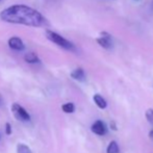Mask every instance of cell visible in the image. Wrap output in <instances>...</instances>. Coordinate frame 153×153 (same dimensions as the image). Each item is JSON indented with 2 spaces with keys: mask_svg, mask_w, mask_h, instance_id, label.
Returning a JSON list of instances; mask_svg holds the SVG:
<instances>
[{
  "mask_svg": "<svg viewBox=\"0 0 153 153\" xmlns=\"http://www.w3.org/2000/svg\"><path fill=\"white\" fill-rule=\"evenodd\" d=\"M0 19L10 24L30 27H43L48 24V21L39 10L26 4H14L4 8L0 13Z\"/></svg>",
  "mask_w": 153,
  "mask_h": 153,
  "instance_id": "cell-1",
  "label": "cell"
},
{
  "mask_svg": "<svg viewBox=\"0 0 153 153\" xmlns=\"http://www.w3.org/2000/svg\"><path fill=\"white\" fill-rule=\"evenodd\" d=\"M46 38L48 39L50 42H52L53 44L57 45L61 48L65 49V50H69V51H74L75 50V46L72 42H70L69 40H67L66 38H64L62 36H61L59 33L52 30H47L46 31Z\"/></svg>",
  "mask_w": 153,
  "mask_h": 153,
  "instance_id": "cell-2",
  "label": "cell"
},
{
  "mask_svg": "<svg viewBox=\"0 0 153 153\" xmlns=\"http://www.w3.org/2000/svg\"><path fill=\"white\" fill-rule=\"evenodd\" d=\"M12 113L18 121L28 122L30 120V116L27 113V111L23 106H21L20 104H18V103L12 104Z\"/></svg>",
  "mask_w": 153,
  "mask_h": 153,
  "instance_id": "cell-3",
  "label": "cell"
},
{
  "mask_svg": "<svg viewBox=\"0 0 153 153\" xmlns=\"http://www.w3.org/2000/svg\"><path fill=\"white\" fill-rule=\"evenodd\" d=\"M97 43L104 49H111L113 48V38L106 31H102L100 36L96 39Z\"/></svg>",
  "mask_w": 153,
  "mask_h": 153,
  "instance_id": "cell-4",
  "label": "cell"
},
{
  "mask_svg": "<svg viewBox=\"0 0 153 153\" xmlns=\"http://www.w3.org/2000/svg\"><path fill=\"white\" fill-rule=\"evenodd\" d=\"M7 45L10 49L15 51H23L25 49V44L22 39L19 36H10L7 41Z\"/></svg>",
  "mask_w": 153,
  "mask_h": 153,
  "instance_id": "cell-5",
  "label": "cell"
},
{
  "mask_svg": "<svg viewBox=\"0 0 153 153\" xmlns=\"http://www.w3.org/2000/svg\"><path fill=\"white\" fill-rule=\"evenodd\" d=\"M92 131L95 133V134L97 135H104L105 133H106V126H105L104 122L100 121V120H98V121H96L94 123V124L92 125L91 127Z\"/></svg>",
  "mask_w": 153,
  "mask_h": 153,
  "instance_id": "cell-6",
  "label": "cell"
},
{
  "mask_svg": "<svg viewBox=\"0 0 153 153\" xmlns=\"http://www.w3.org/2000/svg\"><path fill=\"white\" fill-rule=\"evenodd\" d=\"M71 77L75 80L83 82L85 80V73L82 68H76L71 72Z\"/></svg>",
  "mask_w": 153,
  "mask_h": 153,
  "instance_id": "cell-7",
  "label": "cell"
},
{
  "mask_svg": "<svg viewBox=\"0 0 153 153\" xmlns=\"http://www.w3.org/2000/svg\"><path fill=\"white\" fill-rule=\"evenodd\" d=\"M24 61L27 62V64L30 65H34V64H40L41 59L40 57L38 56V54L34 52H28L24 55Z\"/></svg>",
  "mask_w": 153,
  "mask_h": 153,
  "instance_id": "cell-8",
  "label": "cell"
},
{
  "mask_svg": "<svg viewBox=\"0 0 153 153\" xmlns=\"http://www.w3.org/2000/svg\"><path fill=\"white\" fill-rule=\"evenodd\" d=\"M93 99H94V102L96 103V105L99 107V108H101V109L106 108L107 103H106V101H105V99L103 98V97L101 96V95H99V94L94 95Z\"/></svg>",
  "mask_w": 153,
  "mask_h": 153,
  "instance_id": "cell-9",
  "label": "cell"
},
{
  "mask_svg": "<svg viewBox=\"0 0 153 153\" xmlns=\"http://www.w3.org/2000/svg\"><path fill=\"white\" fill-rule=\"evenodd\" d=\"M119 146L116 141H111L106 148V153H119Z\"/></svg>",
  "mask_w": 153,
  "mask_h": 153,
  "instance_id": "cell-10",
  "label": "cell"
},
{
  "mask_svg": "<svg viewBox=\"0 0 153 153\" xmlns=\"http://www.w3.org/2000/svg\"><path fill=\"white\" fill-rule=\"evenodd\" d=\"M62 111L66 114H72L75 111V105L73 104L72 102L65 103V104L62 105Z\"/></svg>",
  "mask_w": 153,
  "mask_h": 153,
  "instance_id": "cell-11",
  "label": "cell"
},
{
  "mask_svg": "<svg viewBox=\"0 0 153 153\" xmlns=\"http://www.w3.org/2000/svg\"><path fill=\"white\" fill-rule=\"evenodd\" d=\"M17 153H32V152L28 146L25 145V144L20 143L17 145Z\"/></svg>",
  "mask_w": 153,
  "mask_h": 153,
  "instance_id": "cell-12",
  "label": "cell"
},
{
  "mask_svg": "<svg viewBox=\"0 0 153 153\" xmlns=\"http://www.w3.org/2000/svg\"><path fill=\"white\" fill-rule=\"evenodd\" d=\"M146 118H147V121L151 125H153V109L152 108L147 109V111H146Z\"/></svg>",
  "mask_w": 153,
  "mask_h": 153,
  "instance_id": "cell-13",
  "label": "cell"
},
{
  "mask_svg": "<svg viewBox=\"0 0 153 153\" xmlns=\"http://www.w3.org/2000/svg\"><path fill=\"white\" fill-rule=\"evenodd\" d=\"M5 133L7 135H10L12 133V126H10V123H6L5 124Z\"/></svg>",
  "mask_w": 153,
  "mask_h": 153,
  "instance_id": "cell-14",
  "label": "cell"
},
{
  "mask_svg": "<svg viewBox=\"0 0 153 153\" xmlns=\"http://www.w3.org/2000/svg\"><path fill=\"white\" fill-rule=\"evenodd\" d=\"M149 137H150V139H151L152 141H153V130H151V131H150V132H149Z\"/></svg>",
  "mask_w": 153,
  "mask_h": 153,
  "instance_id": "cell-15",
  "label": "cell"
},
{
  "mask_svg": "<svg viewBox=\"0 0 153 153\" xmlns=\"http://www.w3.org/2000/svg\"><path fill=\"white\" fill-rule=\"evenodd\" d=\"M151 6H152V8H153V0H152V3H151Z\"/></svg>",
  "mask_w": 153,
  "mask_h": 153,
  "instance_id": "cell-16",
  "label": "cell"
},
{
  "mask_svg": "<svg viewBox=\"0 0 153 153\" xmlns=\"http://www.w3.org/2000/svg\"><path fill=\"white\" fill-rule=\"evenodd\" d=\"M137 1H139V0H137Z\"/></svg>",
  "mask_w": 153,
  "mask_h": 153,
  "instance_id": "cell-17",
  "label": "cell"
}]
</instances>
